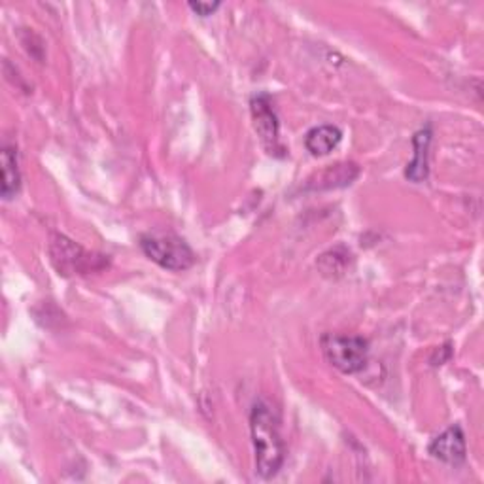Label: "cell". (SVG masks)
<instances>
[{"instance_id":"ba28073f","label":"cell","mask_w":484,"mask_h":484,"mask_svg":"<svg viewBox=\"0 0 484 484\" xmlns=\"http://www.w3.org/2000/svg\"><path fill=\"white\" fill-rule=\"evenodd\" d=\"M341 141H342V133L339 127L318 125L307 133L305 146L312 155L321 157L331 153L341 144Z\"/></svg>"},{"instance_id":"7c38bea8","label":"cell","mask_w":484,"mask_h":484,"mask_svg":"<svg viewBox=\"0 0 484 484\" xmlns=\"http://www.w3.org/2000/svg\"><path fill=\"white\" fill-rule=\"evenodd\" d=\"M188 6H190V10H192L193 14H197V15H201V17H209V15H212L222 5H220V3H190Z\"/></svg>"},{"instance_id":"8fae6325","label":"cell","mask_w":484,"mask_h":484,"mask_svg":"<svg viewBox=\"0 0 484 484\" xmlns=\"http://www.w3.org/2000/svg\"><path fill=\"white\" fill-rule=\"evenodd\" d=\"M349 262H351V252L339 246V248L326 252L324 256L318 260V267H320L321 274L331 276L333 279V276H341L344 271H347Z\"/></svg>"},{"instance_id":"277c9868","label":"cell","mask_w":484,"mask_h":484,"mask_svg":"<svg viewBox=\"0 0 484 484\" xmlns=\"http://www.w3.org/2000/svg\"><path fill=\"white\" fill-rule=\"evenodd\" d=\"M141 248L146 256L167 271H186L195 263L190 244L176 235H143Z\"/></svg>"},{"instance_id":"30bf717a","label":"cell","mask_w":484,"mask_h":484,"mask_svg":"<svg viewBox=\"0 0 484 484\" xmlns=\"http://www.w3.org/2000/svg\"><path fill=\"white\" fill-rule=\"evenodd\" d=\"M360 169L354 163H341L335 167H330L326 173H321L318 176V186L316 190H330V188H344L351 186V183L358 178Z\"/></svg>"},{"instance_id":"7a4b0ae2","label":"cell","mask_w":484,"mask_h":484,"mask_svg":"<svg viewBox=\"0 0 484 484\" xmlns=\"http://www.w3.org/2000/svg\"><path fill=\"white\" fill-rule=\"evenodd\" d=\"M52 263L63 276L101 272L108 267V260L101 253L84 250L80 244L64 235H54L50 242Z\"/></svg>"},{"instance_id":"9c48e42d","label":"cell","mask_w":484,"mask_h":484,"mask_svg":"<svg viewBox=\"0 0 484 484\" xmlns=\"http://www.w3.org/2000/svg\"><path fill=\"white\" fill-rule=\"evenodd\" d=\"M0 163H3V197L12 199L15 197L21 186L17 150L14 146H5L3 152H0Z\"/></svg>"},{"instance_id":"52a82bcc","label":"cell","mask_w":484,"mask_h":484,"mask_svg":"<svg viewBox=\"0 0 484 484\" xmlns=\"http://www.w3.org/2000/svg\"><path fill=\"white\" fill-rule=\"evenodd\" d=\"M430 144H431V129L430 127H424V129L414 133V136H412L414 157L405 169V176L414 183L424 182L430 174V169H428Z\"/></svg>"},{"instance_id":"8992f818","label":"cell","mask_w":484,"mask_h":484,"mask_svg":"<svg viewBox=\"0 0 484 484\" xmlns=\"http://www.w3.org/2000/svg\"><path fill=\"white\" fill-rule=\"evenodd\" d=\"M430 454L440 459L443 464L449 466H459L466 462V435L459 426H450L447 428L441 435H437L435 440L430 443Z\"/></svg>"},{"instance_id":"5b68a950","label":"cell","mask_w":484,"mask_h":484,"mask_svg":"<svg viewBox=\"0 0 484 484\" xmlns=\"http://www.w3.org/2000/svg\"><path fill=\"white\" fill-rule=\"evenodd\" d=\"M250 112H252L253 129H256L267 153L274 157H284L286 150L281 144V125L272 99L267 94L253 95L250 101Z\"/></svg>"},{"instance_id":"6da1fadb","label":"cell","mask_w":484,"mask_h":484,"mask_svg":"<svg viewBox=\"0 0 484 484\" xmlns=\"http://www.w3.org/2000/svg\"><path fill=\"white\" fill-rule=\"evenodd\" d=\"M250 431L253 452H256V471L265 479L274 477L286 459V445L281 433L279 412L271 403H253L250 412Z\"/></svg>"},{"instance_id":"3957f363","label":"cell","mask_w":484,"mask_h":484,"mask_svg":"<svg viewBox=\"0 0 484 484\" xmlns=\"http://www.w3.org/2000/svg\"><path fill=\"white\" fill-rule=\"evenodd\" d=\"M326 360L341 373L354 375L365 367L369 358V342L356 335L326 333L320 341Z\"/></svg>"}]
</instances>
